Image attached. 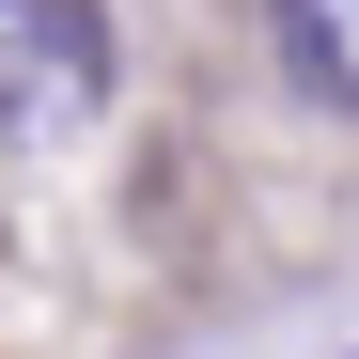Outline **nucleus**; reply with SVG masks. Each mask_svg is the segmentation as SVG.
I'll list each match as a JSON object with an SVG mask.
<instances>
[{
	"mask_svg": "<svg viewBox=\"0 0 359 359\" xmlns=\"http://www.w3.org/2000/svg\"><path fill=\"white\" fill-rule=\"evenodd\" d=\"M94 109H109V16L94 0H0V126L79 141Z\"/></svg>",
	"mask_w": 359,
	"mask_h": 359,
	"instance_id": "obj_1",
	"label": "nucleus"
},
{
	"mask_svg": "<svg viewBox=\"0 0 359 359\" xmlns=\"http://www.w3.org/2000/svg\"><path fill=\"white\" fill-rule=\"evenodd\" d=\"M266 47H281V79L313 109L359 126V0H266Z\"/></svg>",
	"mask_w": 359,
	"mask_h": 359,
	"instance_id": "obj_2",
	"label": "nucleus"
}]
</instances>
